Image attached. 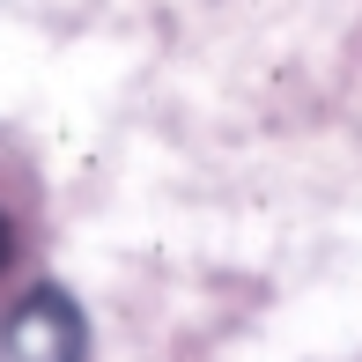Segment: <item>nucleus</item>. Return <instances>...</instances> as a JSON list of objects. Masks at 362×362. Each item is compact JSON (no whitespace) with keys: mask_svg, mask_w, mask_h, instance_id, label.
Listing matches in <instances>:
<instances>
[{"mask_svg":"<svg viewBox=\"0 0 362 362\" xmlns=\"http://www.w3.org/2000/svg\"><path fill=\"white\" fill-rule=\"evenodd\" d=\"M8 252H15V229H8V215H0V267H8Z\"/></svg>","mask_w":362,"mask_h":362,"instance_id":"2","label":"nucleus"},{"mask_svg":"<svg viewBox=\"0 0 362 362\" xmlns=\"http://www.w3.org/2000/svg\"><path fill=\"white\" fill-rule=\"evenodd\" d=\"M0 362H81V310L59 288H30L0 318Z\"/></svg>","mask_w":362,"mask_h":362,"instance_id":"1","label":"nucleus"}]
</instances>
